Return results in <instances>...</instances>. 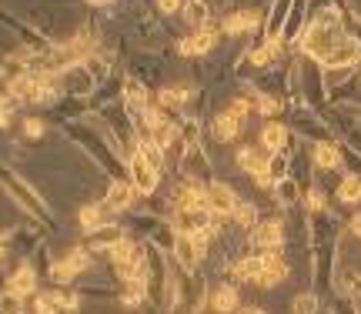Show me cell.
Segmentation results:
<instances>
[{
  "label": "cell",
  "instance_id": "cell-21",
  "mask_svg": "<svg viewBox=\"0 0 361 314\" xmlns=\"http://www.w3.org/2000/svg\"><path fill=\"white\" fill-rule=\"evenodd\" d=\"M124 97H127V104H131L134 111H141V114L151 111V107H148V91H144V87H137L134 80H127V87H124Z\"/></svg>",
  "mask_w": 361,
  "mask_h": 314
},
{
  "label": "cell",
  "instance_id": "cell-3",
  "mask_svg": "<svg viewBox=\"0 0 361 314\" xmlns=\"http://www.w3.org/2000/svg\"><path fill=\"white\" fill-rule=\"evenodd\" d=\"M238 194L231 191L228 184H211L208 187V211L211 214H221V218H231L238 211Z\"/></svg>",
  "mask_w": 361,
  "mask_h": 314
},
{
  "label": "cell",
  "instance_id": "cell-24",
  "mask_svg": "<svg viewBox=\"0 0 361 314\" xmlns=\"http://www.w3.org/2000/svg\"><path fill=\"white\" fill-rule=\"evenodd\" d=\"M291 308H294V314H315L318 311V297L315 295H298Z\"/></svg>",
  "mask_w": 361,
  "mask_h": 314
},
{
  "label": "cell",
  "instance_id": "cell-11",
  "mask_svg": "<svg viewBox=\"0 0 361 314\" xmlns=\"http://www.w3.org/2000/svg\"><path fill=\"white\" fill-rule=\"evenodd\" d=\"M214 40H218V34L204 27V30H197L194 37L181 40V54H188V57H191V54H208L211 47H214Z\"/></svg>",
  "mask_w": 361,
  "mask_h": 314
},
{
  "label": "cell",
  "instance_id": "cell-26",
  "mask_svg": "<svg viewBox=\"0 0 361 314\" xmlns=\"http://www.w3.org/2000/svg\"><path fill=\"white\" fill-rule=\"evenodd\" d=\"M234 218H238V224H241V227H254V218H258V211H254V204H238Z\"/></svg>",
  "mask_w": 361,
  "mask_h": 314
},
{
  "label": "cell",
  "instance_id": "cell-20",
  "mask_svg": "<svg viewBox=\"0 0 361 314\" xmlns=\"http://www.w3.org/2000/svg\"><path fill=\"white\" fill-rule=\"evenodd\" d=\"M338 198H342L344 204L361 201V177L358 174H348V177H344L342 187H338Z\"/></svg>",
  "mask_w": 361,
  "mask_h": 314
},
{
  "label": "cell",
  "instance_id": "cell-25",
  "mask_svg": "<svg viewBox=\"0 0 361 314\" xmlns=\"http://www.w3.org/2000/svg\"><path fill=\"white\" fill-rule=\"evenodd\" d=\"M274 194H278V201H281V204H294V198H298V187H294V181H278Z\"/></svg>",
  "mask_w": 361,
  "mask_h": 314
},
{
  "label": "cell",
  "instance_id": "cell-5",
  "mask_svg": "<svg viewBox=\"0 0 361 314\" xmlns=\"http://www.w3.org/2000/svg\"><path fill=\"white\" fill-rule=\"evenodd\" d=\"M201 251H204V247H201V244H194L191 234H177V238H174V258L181 261V268H184V271H194V268L201 264Z\"/></svg>",
  "mask_w": 361,
  "mask_h": 314
},
{
  "label": "cell",
  "instance_id": "cell-32",
  "mask_svg": "<svg viewBox=\"0 0 361 314\" xmlns=\"http://www.w3.org/2000/svg\"><path fill=\"white\" fill-rule=\"evenodd\" d=\"M351 231H355V234H358V238H361V211H358V214H355V218H351Z\"/></svg>",
  "mask_w": 361,
  "mask_h": 314
},
{
  "label": "cell",
  "instance_id": "cell-6",
  "mask_svg": "<svg viewBox=\"0 0 361 314\" xmlns=\"http://www.w3.org/2000/svg\"><path fill=\"white\" fill-rule=\"evenodd\" d=\"M281 241H285V227H281L278 221L258 224V231H254V244H258L261 251H274V247H281Z\"/></svg>",
  "mask_w": 361,
  "mask_h": 314
},
{
  "label": "cell",
  "instance_id": "cell-9",
  "mask_svg": "<svg viewBox=\"0 0 361 314\" xmlns=\"http://www.w3.org/2000/svg\"><path fill=\"white\" fill-rule=\"evenodd\" d=\"M34 288H37V274H34V268H30V264L17 268V274L7 281V291H10V295H17V297L34 295Z\"/></svg>",
  "mask_w": 361,
  "mask_h": 314
},
{
  "label": "cell",
  "instance_id": "cell-29",
  "mask_svg": "<svg viewBox=\"0 0 361 314\" xmlns=\"http://www.w3.org/2000/svg\"><path fill=\"white\" fill-rule=\"evenodd\" d=\"M24 134H27V137H40V134H44V124L30 117V121H24Z\"/></svg>",
  "mask_w": 361,
  "mask_h": 314
},
{
  "label": "cell",
  "instance_id": "cell-31",
  "mask_svg": "<svg viewBox=\"0 0 361 314\" xmlns=\"http://www.w3.org/2000/svg\"><path fill=\"white\" fill-rule=\"evenodd\" d=\"M177 3H181V0H157V7H161L164 14H171V10H177Z\"/></svg>",
  "mask_w": 361,
  "mask_h": 314
},
{
  "label": "cell",
  "instance_id": "cell-4",
  "mask_svg": "<svg viewBox=\"0 0 361 314\" xmlns=\"http://www.w3.org/2000/svg\"><path fill=\"white\" fill-rule=\"evenodd\" d=\"M131 181H134V191H141V194H151L154 187H157V171L144 161L141 150L131 154Z\"/></svg>",
  "mask_w": 361,
  "mask_h": 314
},
{
  "label": "cell",
  "instance_id": "cell-19",
  "mask_svg": "<svg viewBox=\"0 0 361 314\" xmlns=\"http://www.w3.org/2000/svg\"><path fill=\"white\" fill-rule=\"evenodd\" d=\"M64 80H71V87H67L71 94H87L91 91V84H94L91 74H84V67H71V71L64 74Z\"/></svg>",
  "mask_w": 361,
  "mask_h": 314
},
{
  "label": "cell",
  "instance_id": "cell-14",
  "mask_svg": "<svg viewBox=\"0 0 361 314\" xmlns=\"http://www.w3.org/2000/svg\"><path fill=\"white\" fill-rule=\"evenodd\" d=\"M184 20H188L194 30H204L208 27V3L204 0H188L184 3Z\"/></svg>",
  "mask_w": 361,
  "mask_h": 314
},
{
  "label": "cell",
  "instance_id": "cell-33",
  "mask_svg": "<svg viewBox=\"0 0 361 314\" xmlns=\"http://www.w3.org/2000/svg\"><path fill=\"white\" fill-rule=\"evenodd\" d=\"M87 3H97V7H107V3H114V0H87Z\"/></svg>",
  "mask_w": 361,
  "mask_h": 314
},
{
  "label": "cell",
  "instance_id": "cell-12",
  "mask_svg": "<svg viewBox=\"0 0 361 314\" xmlns=\"http://www.w3.org/2000/svg\"><path fill=\"white\" fill-rule=\"evenodd\" d=\"M285 141H288L285 124H278V121H267L265 128H261V144H265L271 154H278V150L285 148Z\"/></svg>",
  "mask_w": 361,
  "mask_h": 314
},
{
  "label": "cell",
  "instance_id": "cell-10",
  "mask_svg": "<svg viewBox=\"0 0 361 314\" xmlns=\"http://www.w3.org/2000/svg\"><path fill=\"white\" fill-rule=\"evenodd\" d=\"M131 201H134V184L114 181V184L107 187V207H111V211H127Z\"/></svg>",
  "mask_w": 361,
  "mask_h": 314
},
{
  "label": "cell",
  "instance_id": "cell-17",
  "mask_svg": "<svg viewBox=\"0 0 361 314\" xmlns=\"http://www.w3.org/2000/svg\"><path fill=\"white\" fill-rule=\"evenodd\" d=\"M315 164H318V167H338V164H342V154H338L335 144L322 141V144H315Z\"/></svg>",
  "mask_w": 361,
  "mask_h": 314
},
{
  "label": "cell",
  "instance_id": "cell-2",
  "mask_svg": "<svg viewBox=\"0 0 361 314\" xmlns=\"http://www.w3.org/2000/svg\"><path fill=\"white\" fill-rule=\"evenodd\" d=\"M361 57V44L358 40H338L331 51H328V57H324L322 64L328 67V71H344L348 64H355Z\"/></svg>",
  "mask_w": 361,
  "mask_h": 314
},
{
  "label": "cell",
  "instance_id": "cell-27",
  "mask_svg": "<svg viewBox=\"0 0 361 314\" xmlns=\"http://www.w3.org/2000/svg\"><path fill=\"white\" fill-rule=\"evenodd\" d=\"M228 114H234L238 121H245L247 114H251V101H245V97H238V101L231 104V111H228Z\"/></svg>",
  "mask_w": 361,
  "mask_h": 314
},
{
  "label": "cell",
  "instance_id": "cell-8",
  "mask_svg": "<svg viewBox=\"0 0 361 314\" xmlns=\"http://www.w3.org/2000/svg\"><path fill=\"white\" fill-rule=\"evenodd\" d=\"M288 277V264L274 251H267L261 254V281L258 284H278V281H285Z\"/></svg>",
  "mask_w": 361,
  "mask_h": 314
},
{
  "label": "cell",
  "instance_id": "cell-34",
  "mask_svg": "<svg viewBox=\"0 0 361 314\" xmlns=\"http://www.w3.org/2000/svg\"><path fill=\"white\" fill-rule=\"evenodd\" d=\"M241 314H265V311H261V308H245Z\"/></svg>",
  "mask_w": 361,
  "mask_h": 314
},
{
  "label": "cell",
  "instance_id": "cell-22",
  "mask_svg": "<svg viewBox=\"0 0 361 314\" xmlns=\"http://www.w3.org/2000/svg\"><path fill=\"white\" fill-rule=\"evenodd\" d=\"M234 274L245 281H261V258H245L234 264Z\"/></svg>",
  "mask_w": 361,
  "mask_h": 314
},
{
  "label": "cell",
  "instance_id": "cell-28",
  "mask_svg": "<svg viewBox=\"0 0 361 314\" xmlns=\"http://www.w3.org/2000/svg\"><path fill=\"white\" fill-rule=\"evenodd\" d=\"M278 107H281V104H278L271 94H261V97H258V111H261V114H274Z\"/></svg>",
  "mask_w": 361,
  "mask_h": 314
},
{
  "label": "cell",
  "instance_id": "cell-30",
  "mask_svg": "<svg viewBox=\"0 0 361 314\" xmlns=\"http://www.w3.org/2000/svg\"><path fill=\"white\" fill-rule=\"evenodd\" d=\"M308 204H311V211H322V207H324L322 191H311V194H308Z\"/></svg>",
  "mask_w": 361,
  "mask_h": 314
},
{
  "label": "cell",
  "instance_id": "cell-15",
  "mask_svg": "<svg viewBox=\"0 0 361 314\" xmlns=\"http://www.w3.org/2000/svg\"><path fill=\"white\" fill-rule=\"evenodd\" d=\"M258 27V14L254 10H241V14H231L224 20V30L228 34H241V30H254Z\"/></svg>",
  "mask_w": 361,
  "mask_h": 314
},
{
  "label": "cell",
  "instance_id": "cell-18",
  "mask_svg": "<svg viewBox=\"0 0 361 314\" xmlns=\"http://www.w3.org/2000/svg\"><path fill=\"white\" fill-rule=\"evenodd\" d=\"M211 304H214V311H221V314H228L238 308V295H234V288H218L214 295H211Z\"/></svg>",
  "mask_w": 361,
  "mask_h": 314
},
{
  "label": "cell",
  "instance_id": "cell-7",
  "mask_svg": "<svg viewBox=\"0 0 361 314\" xmlns=\"http://www.w3.org/2000/svg\"><path fill=\"white\" fill-rule=\"evenodd\" d=\"M238 164L245 167V171H251L254 177H271V174H267L271 161H267V154H261L258 148H241L238 150Z\"/></svg>",
  "mask_w": 361,
  "mask_h": 314
},
{
  "label": "cell",
  "instance_id": "cell-16",
  "mask_svg": "<svg viewBox=\"0 0 361 314\" xmlns=\"http://www.w3.org/2000/svg\"><path fill=\"white\" fill-rule=\"evenodd\" d=\"M238 130H241V121L234 117V114H221L218 117V124H214V137L218 141H231V137H238Z\"/></svg>",
  "mask_w": 361,
  "mask_h": 314
},
{
  "label": "cell",
  "instance_id": "cell-35",
  "mask_svg": "<svg viewBox=\"0 0 361 314\" xmlns=\"http://www.w3.org/2000/svg\"><path fill=\"white\" fill-rule=\"evenodd\" d=\"M3 254H7V251H3V241H0V261H3Z\"/></svg>",
  "mask_w": 361,
  "mask_h": 314
},
{
  "label": "cell",
  "instance_id": "cell-23",
  "mask_svg": "<svg viewBox=\"0 0 361 314\" xmlns=\"http://www.w3.org/2000/svg\"><path fill=\"white\" fill-rule=\"evenodd\" d=\"M74 274H77V271L71 268V264H67V258L58 261V264H51V277H54L58 284H67V281H71Z\"/></svg>",
  "mask_w": 361,
  "mask_h": 314
},
{
  "label": "cell",
  "instance_id": "cell-13",
  "mask_svg": "<svg viewBox=\"0 0 361 314\" xmlns=\"http://www.w3.org/2000/svg\"><path fill=\"white\" fill-rule=\"evenodd\" d=\"M107 204H87V207H80V224L87 227V231H94V227H104L107 221Z\"/></svg>",
  "mask_w": 361,
  "mask_h": 314
},
{
  "label": "cell",
  "instance_id": "cell-1",
  "mask_svg": "<svg viewBox=\"0 0 361 314\" xmlns=\"http://www.w3.org/2000/svg\"><path fill=\"white\" fill-rule=\"evenodd\" d=\"M301 47H304V54L318 57V60H324V57H328V51L335 47V40H331V30H328V24H324V20L311 24V30H308V34H304V40H301Z\"/></svg>",
  "mask_w": 361,
  "mask_h": 314
}]
</instances>
